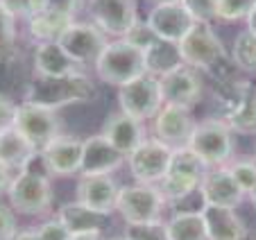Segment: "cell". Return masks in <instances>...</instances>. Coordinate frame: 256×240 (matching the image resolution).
<instances>
[{"instance_id": "obj_21", "label": "cell", "mask_w": 256, "mask_h": 240, "mask_svg": "<svg viewBox=\"0 0 256 240\" xmlns=\"http://www.w3.org/2000/svg\"><path fill=\"white\" fill-rule=\"evenodd\" d=\"M102 136H104V138L109 140L116 150H120V152L125 154V158H127L145 140L143 120L132 118V116H127L125 111L112 114L109 116V120L104 122Z\"/></svg>"}, {"instance_id": "obj_19", "label": "cell", "mask_w": 256, "mask_h": 240, "mask_svg": "<svg viewBox=\"0 0 256 240\" xmlns=\"http://www.w3.org/2000/svg\"><path fill=\"white\" fill-rule=\"evenodd\" d=\"M222 120L238 134H256V86L250 82L232 88V102L224 109Z\"/></svg>"}, {"instance_id": "obj_28", "label": "cell", "mask_w": 256, "mask_h": 240, "mask_svg": "<svg viewBox=\"0 0 256 240\" xmlns=\"http://www.w3.org/2000/svg\"><path fill=\"white\" fill-rule=\"evenodd\" d=\"M232 59L242 72H256V34L245 30L236 36Z\"/></svg>"}, {"instance_id": "obj_9", "label": "cell", "mask_w": 256, "mask_h": 240, "mask_svg": "<svg viewBox=\"0 0 256 240\" xmlns=\"http://www.w3.org/2000/svg\"><path fill=\"white\" fill-rule=\"evenodd\" d=\"M57 44L78 66H88V64L96 66L98 57L102 54L109 41H106V34L96 23H75L72 20L66 28V32L59 36Z\"/></svg>"}, {"instance_id": "obj_36", "label": "cell", "mask_w": 256, "mask_h": 240, "mask_svg": "<svg viewBox=\"0 0 256 240\" xmlns=\"http://www.w3.org/2000/svg\"><path fill=\"white\" fill-rule=\"evenodd\" d=\"M18 234V226H16V218L7 204H0V240H12Z\"/></svg>"}, {"instance_id": "obj_42", "label": "cell", "mask_w": 256, "mask_h": 240, "mask_svg": "<svg viewBox=\"0 0 256 240\" xmlns=\"http://www.w3.org/2000/svg\"><path fill=\"white\" fill-rule=\"evenodd\" d=\"M30 7H32V14L36 12H44L50 7V0H30Z\"/></svg>"}, {"instance_id": "obj_45", "label": "cell", "mask_w": 256, "mask_h": 240, "mask_svg": "<svg viewBox=\"0 0 256 240\" xmlns=\"http://www.w3.org/2000/svg\"><path fill=\"white\" fill-rule=\"evenodd\" d=\"M106 240H132L127 234H120V236H112V238H106Z\"/></svg>"}, {"instance_id": "obj_47", "label": "cell", "mask_w": 256, "mask_h": 240, "mask_svg": "<svg viewBox=\"0 0 256 240\" xmlns=\"http://www.w3.org/2000/svg\"><path fill=\"white\" fill-rule=\"evenodd\" d=\"M154 2H172V0H154Z\"/></svg>"}, {"instance_id": "obj_5", "label": "cell", "mask_w": 256, "mask_h": 240, "mask_svg": "<svg viewBox=\"0 0 256 240\" xmlns=\"http://www.w3.org/2000/svg\"><path fill=\"white\" fill-rule=\"evenodd\" d=\"M166 200L156 184L136 182L122 186L118 190L116 211L127 224H145V222H159L164 216Z\"/></svg>"}, {"instance_id": "obj_26", "label": "cell", "mask_w": 256, "mask_h": 240, "mask_svg": "<svg viewBox=\"0 0 256 240\" xmlns=\"http://www.w3.org/2000/svg\"><path fill=\"white\" fill-rule=\"evenodd\" d=\"M106 218L104 213H98L86 208L84 204H80L78 200L70 204H64L59 208V220L68 226L70 234H84V231H96V234H102V229L106 226Z\"/></svg>"}, {"instance_id": "obj_13", "label": "cell", "mask_w": 256, "mask_h": 240, "mask_svg": "<svg viewBox=\"0 0 256 240\" xmlns=\"http://www.w3.org/2000/svg\"><path fill=\"white\" fill-rule=\"evenodd\" d=\"M88 14L102 32L118 38L138 20L136 0H88Z\"/></svg>"}, {"instance_id": "obj_11", "label": "cell", "mask_w": 256, "mask_h": 240, "mask_svg": "<svg viewBox=\"0 0 256 240\" xmlns=\"http://www.w3.org/2000/svg\"><path fill=\"white\" fill-rule=\"evenodd\" d=\"M172 150L159 138H145L134 152L127 156L130 172L136 182L143 184H159L168 170Z\"/></svg>"}, {"instance_id": "obj_27", "label": "cell", "mask_w": 256, "mask_h": 240, "mask_svg": "<svg viewBox=\"0 0 256 240\" xmlns=\"http://www.w3.org/2000/svg\"><path fill=\"white\" fill-rule=\"evenodd\" d=\"M170 240H208L202 211H177L166 222Z\"/></svg>"}, {"instance_id": "obj_17", "label": "cell", "mask_w": 256, "mask_h": 240, "mask_svg": "<svg viewBox=\"0 0 256 240\" xmlns=\"http://www.w3.org/2000/svg\"><path fill=\"white\" fill-rule=\"evenodd\" d=\"M127 158L120 150H116L102 134L88 136L82 148V166L80 174H112Z\"/></svg>"}, {"instance_id": "obj_32", "label": "cell", "mask_w": 256, "mask_h": 240, "mask_svg": "<svg viewBox=\"0 0 256 240\" xmlns=\"http://www.w3.org/2000/svg\"><path fill=\"white\" fill-rule=\"evenodd\" d=\"M256 0H218V18L220 20H240L252 12Z\"/></svg>"}, {"instance_id": "obj_20", "label": "cell", "mask_w": 256, "mask_h": 240, "mask_svg": "<svg viewBox=\"0 0 256 240\" xmlns=\"http://www.w3.org/2000/svg\"><path fill=\"white\" fill-rule=\"evenodd\" d=\"M202 218L208 240H247V226L232 206L202 204Z\"/></svg>"}, {"instance_id": "obj_7", "label": "cell", "mask_w": 256, "mask_h": 240, "mask_svg": "<svg viewBox=\"0 0 256 240\" xmlns=\"http://www.w3.org/2000/svg\"><path fill=\"white\" fill-rule=\"evenodd\" d=\"M118 104H120V111H125L132 118L145 120L156 116V111L164 106L159 77L143 72L140 77L118 86Z\"/></svg>"}, {"instance_id": "obj_6", "label": "cell", "mask_w": 256, "mask_h": 240, "mask_svg": "<svg viewBox=\"0 0 256 240\" xmlns=\"http://www.w3.org/2000/svg\"><path fill=\"white\" fill-rule=\"evenodd\" d=\"M234 132L222 118H206L195 122L188 148L202 158L208 168H220L229 164L234 152Z\"/></svg>"}, {"instance_id": "obj_40", "label": "cell", "mask_w": 256, "mask_h": 240, "mask_svg": "<svg viewBox=\"0 0 256 240\" xmlns=\"http://www.w3.org/2000/svg\"><path fill=\"white\" fill-rule=\"evenodd\" d=\"M12 179H14V170L7 168L5 164H0V195H7Z\"/></svg>"}, {"instance_id": "obj_8", "label": "cell", "mask_w": 256, "mask_h": 240, "mask_svg": "<svg viewBox=\"0 0 256 240\" xmlns=\"http://www.w3.org/2000/svg\"><path fill=\"white\" fill-rule=\"evenodd\" d=\"M14 127L34 145L36 150L46 148L54 136L62 134V125H59V116L54 109H48L44 104L25 100L16 109Z\"/></svg>"}, {"instance_id": "obj_33", "label": "cell", "mask_w": 256, "mask_h": 240, "mask_svg": "<svg viewBox=\"0 0 256 240\" xmlns=\"http://www.w3.org/2000/svg\"><path fill=\"white\" fill-rule=\"evenodd\" d=\"M195 23H211L218 18V0H182Z\"/></svg>"}, {"instance_id": "obj_31", "label": "cell", "mask_w": 256, "mask_h": 240, "mask_svg": "<svg viewBox=\"0 0 256 240\" xmlns=\"http://www.w3.org/2000/svg\"><path fill=\"white\" fill-rule=\"evenodd\" d=\"M227 168L245 195H250L256 188V161H236V164L227 166Z\"/></svg>"}, {"instance_id": "obj_43", "label": "cell", "mask_w": 256, "mask_h": 240, "mask_svg": "<svg viewBox=\"0 0 256 240\" xmlns=\"http://www.w3.org/2000/svg\"><path fill=\"white\" fill-rule=\"evenodd\" d=\"M12 240H39V236H36V231L34 229H28V231H18Z\"/></svg>"}, {"instance_id": "obj_46", "label": "cell", "mask_w": 256, "mask_h": 240, "mask_svg": "<svg viewBox=\"0 0 256 240\" xmlns=\"http://www.w3.org/2000/svg\"><path fill=\"white\" fill-rule=\"evenodd\" d=\"M250 200H252V204H254V208H256V188L250 192Z\"/></svg>"}, {"instance_id": "obj_14", "label": "cell", "mask_w": 256, "mask_h": 240, "mask_svg": "<svg viewBox=\"0 0 256 240\" xmlns=\"http://www.w3.org/2000/svg\"><path fill=\"white\" fill-rule=\"evenodd\" d=\"M195 130L190 109L179 104H164L154 116V138L166 143L170 150L186 148Z\"/></svg>"}, {"instance_id": "obj_44", "label": "cell", "mask_w": 256, "mask_h": 240, "mask_svg": "<svg viewBox=\"0 0 256 240\" xmlns=\"http://www.w3.org/2000/svg\"><path fill=\"white\" fill-rule=\"evenodd\" d=\"M245 20H247V30L256 34V5L252 7V12H250V14L245 16Z\"/></svg>"}, {"instance_id": "obj_37", "label": "cell", "mask_w": 256, "mask_h": 240, "mask_svg": "<svg viewBox=\"0 0 256 240\" xmlns=\"http://www.w3.org/2000/svg\"><path fill=\"white\" fill-rule=\"evenodd\" d=\"M16 109H18V104H14V100H12L10 96L0 93V132L14 127Z\"/></svg>"}, {"instance_id": "obj_3", "label": "cell", "mask_w": 256, "mask_h": 240, "mask_svg": "<svg viewBox=\"0 0 256 240\" xmlns=\"http://www.w3.org/2000/svg\"><path fill=\"white\" fill-rule=\"evenodd\" d=\"M96 72L104 84L122 86V84L140 77L143 72H148L145 70V54L130 41L118 38V41L106 44V48L102 50V54L96 62Z\"/></svg>"}, {"instance_id": "obj_29", "label": "cell", "mask_w": 256, "mask_h": 240, "mask_svg": "<svg viewBox=\"0 0 256 240\" xmlns=\"http://www.w3.org/2000/svg\"><path fill=\"white\" fill-rule=\"evenodd\" d=\"M14 16L0 5V64L12 57L16 44V23Z\"/></svg>"}, {"instance_id": "obj_10", "label": "cell", "mask_w": 256, "mask_h": 240, "mask_svg": "<svg viewBox=\"0 0 256 240\" xmlns=\"http://www.w3.org/2000/svg\"><path fill=\"white\" fill-rule=\"evenodd\" d=\"M82 148H84V140L72 138L68 134H59L46 148L39 150V164L52 177H72V174H80Z\"/></svg>"}, {"instance_id": "obj_38", "label": "cell", "mask_w": 256, "mask_h": 240, "mask_svg": "<svg viewBox=\"0 0 256 240\" xmlns=\"http://www.w3.org/2000/svg\"><path fill=\"white\" fill-rule=\"evenodd\" d=\"M0 5L5 7L14 18H25L28 20L32 16V7H30V0H0Z\"/></svg>"}, {"instance_id": "obj_15", "label": "cell", "mask_w": 256, "mask_h": 240, "mask_svg": "<svg viewBox=\"0 0 256 240\" xmlns=\"http://www.w3.org/2000/svg\"><path fill=\"white\" fill-rule=\"evenodd\" d=\"M145 23L150 25V30L159 38L179 44L193 30L195 20L182 5V0H172V2H156V7L148 14Z\"/></svg>"}, {"instance_id": "obj_4", "label": "cell", "mask_w": 256, "mask_h": 240, "mask_svg": "<svg viewBox=\"0 0 256 240\" xmlns=\"http://www.w3.org/2000/svg\"><path fill=\"white\" fill-rule=\"evenodd\" d=\"M10 206L23 216H41L48 213L52 204V188L46 170H34L32 164L18 170L10 184Z\"/></svg>"}, {"instance_id": "obj_24", "label": "cell", "mask_w": 256, "mask_h": 240, "mask_svg": "<svg viewBox=\"0 0 256 240\" xmlns=\"http://www.w3.org/2000/svg\"><path fill=\"white\" fill-rule=\"evenodd\" d=\"M143 54H145V70L156 77L166 75V72L174 70L177 66L184 64L179 44H172V41H166V38L159 36L143 50Z\"/></svg>"}, {"instance_id": "obj_41", "label": "cell", "mask_w": 256, "mask_h": 240, "mask_svg": "<svg viewBox=\"0 0 256 240\" xmlns=\"http://www.w3.org/2000/svg\"><path fill=\"white\" fill-rule=\"evenodd\" d=\"M68 240H102V238H100V234H96V231H84V234H70Z\"/></svg>"}, {"instance_id": "obj_18", "label": "cell", "mask_w": 256, "mask_h": 240, "mask_svg": "<svg viewBox=\"0 0 256 240\" xmlns=\"http://www.w3.org/2000/svg\"><path fill=\"white\" fill-rule=\"evenodd\" d=\"M200 197L202 204H213V206H232L236 208L242 202V188L236 184L234 174L229 172L227 166H220L216 170H208L200 186Z\"/></svg>"}, {"instance_id": "obj_30", "label": "cell", "mask_w": 256, "mask_h": 240, "mask_svg": "<svg viewBox=\"0 0 256 240\" xmlns=\"http://www.w3.org/2000/svg\"><path fill=\"white\" fill-rule=\"evenodd\" d=\"M127 236L132 240H170L166 222H145V224H127Z\"/></svg>"}, {"instance_id": "obj_35", "label": "cell", "mask_w": 256, "mask_h": 240, "mask_svg": "<svg viewBox=\"0 0 256 240\" xmlns=\"http://www.w3.org/2000/svg\"><path fill=\"white\" fill-rule=\"evenodd\" d=\"M122 38H125V41H130L132 46H136V48L145 50L156 38V34L152 32L148 23H143V20H136V23L132 25L130 30H127V34Z\"/></svg>"}, {"instance_id": "obj_12", "label": "cell", "mask_w": 256, "mask_h": 240, "mask_svg": "<svg viewBox=\"0 0 256 240\" xmlns=\"http://www.w3.org/2000/svg\"><path fill=\"white\" fill-rule=\"evenodd\" d=\"M159 84L164 104H179L190 109L202 98V80L198 75V68L188 66V64H182L174 70L161 75Z\"/></svg>"}, {"instance_id": "obj_23", "label": "cell", "mask_w": 256, "mask_h": 240, "mask_svg": "<svg viewBox=\"0 0 256 240\" xmlns=\"http://www.w3.org/2000/svg\"><path fill=\"white\" fill-rule=\"evenodd\" d=\"M34 70L39 77H64L78 70V64L64 52L57 41H48V44H39L34 52Z\"/></svg>"}, {"instance_id": "obj_25", "label": "cell", "mask_w": 256, "mask_h": 240, "mask_svg": "<svg viewBox=\"0 0 256 240\" xmlns=\"http://www.w3.org/2000/svg\"><path fill=\"white\" fill-rule=\"evenodd\" d=\"M72 23V16L62 14V12L44 10L36 12L28 18V32L36 44H48V41H59L66 28Z\"/></svg>"}, {"instance_id": "obj_39", "label": "cell", "mask_w": 256, "mask_h": 240, "mask_svg": "<svg viewBox=\"0 0 256 240\" xmlns=\"http://www.w3.org/2000/svg\"><path fill=\"white\" fill-rule=\"evenodd\" d=\"M82 2H84V0H50V7H48V10L62 12V14H68V16H75Z\"/></svg>"}, {"instance_id": "obj_34", "label": "cell", "mask_w": 256, "mask_h": 240, "mask_svg": "<svg viewBox=\"0 0 256 240\" xmlns=\"http://www.w3.org/2000/svg\"><path fill=\"white\" fill-rule=\"evenodd\" d=\"M39 240H68L70 238V231L68 226L64 224L59 218H52V220H46L41 222L39 226H34Z\"/></svg>"}, {"instance_id": "obj_16", "label": "cell", "mask_w": 256, "mask_h": 240, "mask_svg": "<svg viewBox=\"0 0 256 240\" xmlns=\"http://www.w3.org/2000/svg\"><path fill=\"white\" fill-rule=\"evenodd\" d=\"M118 184L112 174H80L78 182V202L86 208L109 216L116 211Z\"/></svg>"}, {"instance_id": "obj_2", "label": "cell", "mask_w": 256, "mask_h": 240, "mask_svg": "<svg viewBox=\"0 0 256 240\" xmlns=\"http://www.w3.org/2000/svg\"><path fill=\"white\" fill-rule=\"evenodd\" d=\"M208 166L186 145V148L172 150L168 170H166L164 179L156 186L161 188V192H164L168 202H182V200H186V197L200 190Z\"/></svg>"}, {"instance_id": "obj_1", "label": "cell", "mask_w": 256, "mask_h": 240, "mask_svg": "<svg viewBox=\"0 0 256 240\" xmlns=\"http://www.w3.org/2000/svg\"><path fill=\"white\" fill-rule=\"evenodd\" d=\"M96 96V84L91 82V77L84 75L82 70L68 72L64 77H39L30 84L28 88V100L44 104L48 109L57 111L59 106L68 104H80V102H88Z\"/></svg>"}, {"instance_id": "obj_22", "label": "cell", "mask_w": 256, "mask_h": 240, "mask_svg": "<svg viewBox=\"0 0 256 240\" xmlns=\"http://www.w3.org/2000/svg\"><path fill=\"white\" fill-rule=\"evenodd\" d=\"M39 150L34 148L16 127L0 132V164H5L12 170H23L36 158Z\"/></svg>"}]
</instances>
